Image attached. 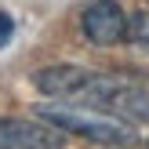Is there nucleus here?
<instances>
[{
  "label": "nucleus",
  "mask_w": 149,
  "mask_h": 149,
  "mask_svg": "<svg viewBox=\"0 0 149 149\" xmlns=\"http://www.w3.org/2000/svg\"><path fill=\"white\" fill-rule=\"evenodd\" d=\"M40 95L69 106L109 109L124 120L149 124V77H124V73H102L87 65H47L33 73Z\"/></svg>",
  "instance_id": "1"
},
{
  "label": "nucleus",
  "mask_w": 149,
  "mask_h": 149,
  "mask_svg": "<svg viewBox=\"0 0 149 149\" xmlns=\"http://www.w3.org/2000/svg\"><path fill=\"white\" fill-rule=\"evenodd\" d=\"M36 116L47 120V124H55L65 135L87 138V142H95V146H113V149L138 146L135 124H127L116 113H95L91 106H69V102H65V106H40Z\"/></svg>",
  "instance_id": "2"
},
{
  "label": "nucleus",
  "mask_w": 149,
  "mask_h": 149,
  "mask_svg": "<svg viewBox=\"0 0 149 149\" xmlns=\"http://www.w3.org/2000/svg\"><path fill=\"white\" fill-rule=\"evenodd\" d=\"M0 149H65V131L47 120L0 116Z\"/></svg>",
  "instance_id": "3"
},
{
  "label": "nucleus",
  "mask_w": 149,
  "mask_h": 149,
  "mask_svg": "<svg viewBox=\"0 0 149 149\" xmlns=\"http://www.w3.org/2000/svg\"><path fill=\"white\" fill-rule=\"evenodd\" d=\"M80 29L91 44L98 47H109V44H120L124 33H127V15L116 0H95V4L84 7L80 15Z\"/></svg>",
  "instance_id": "4"
},
{
  "label": "nucleus",
  "mask_w": 149,
  "mask_h": 149,
  "mask_svg": "<svg viewBox=\"0 0 149 149\" xmlns=\"http://www.w3.org/2000/svg\"><path fill=\"white\" fill-rule=\"evenodd\" d=\"M124 40H131V44H146V47H149V11L135 15V18H127V33H124Z\"/></svg>",
  "instance_id": "5"
},
{
  "label": "nucleus",
  "mask_w": 149,
  "mask_h": 149,
  "mask_svg": "<svg viewBox=\"0 0 149 149\" xmlns=\"http://www.w3.org/2000/svg\"><path fill=\"white\" fill-rule=\"evenodd\" d=\"M11 33H15V22H11V15H4V11H0V47H4V44L11 40Z\"/></svg>",
  "instance_id": "6"
}]
</instances>
